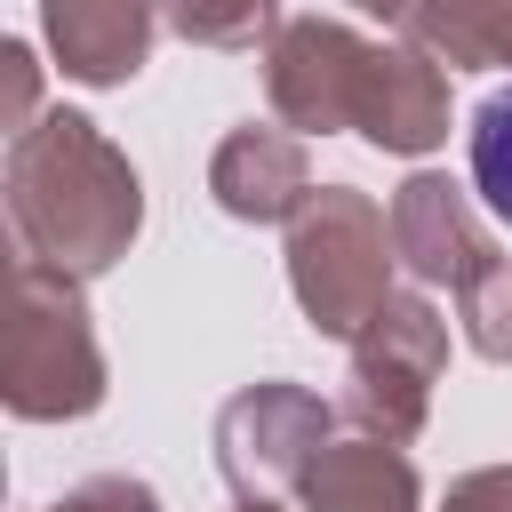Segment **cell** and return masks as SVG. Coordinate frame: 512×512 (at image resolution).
I'll use <instances>...</instances> for the list:
<instances>
[{
    "mask_svg": "<svg viewBox=\"0 0 512 512\" xmlns=\"http://www.w3.org/2000/svg\"><path fill=\"white\" fill-rule=\"evenodd\" d=\"M448 512H512V464L464 472V480L448 488Z\"/></svg>",
    "mask_w": 512,
    "mask_h": 512,
    "instance_id": "17",
    "label": "cell"
},
{
    "mask_svg": "<svg viewBox=\"0 0 512 512\" xmlns=\"http://www.w3.org/2000/svg\"><path fill=\"white\" fill-rule=\"evenodd\" d=\"M440 368H448V320L424 296H392L368 320V336L352 344V392H344V408L368 424V440L400 448V440L424 432Z\"/></svg>",
    "mask_w": 512,
    "mask_h": 512,
    "instance_id": "4",
    "label": "cell"
},
{
    "mask_svg": "<svg viewBox=\"0 0 512 512\" xmlns=\"http://www.w3.org/2000/svg\"><path fill=\"white\" fill-rule=\"evenodd\" d=\"M352 8H368V16H408L416 0H352Z\"/></svg>",
    "mask_w": 512,
    "mask_h": 512,
    "instance_id": "19",
    "label": "cell"
},
{
    "mask_svg": "<svg viewBox=\"0 0 512 512\" xmlns=\"http://www.w3.org/2000/svg\"><path fill=\"white\" fill-rule=\"evenodd\" d=\"M48 512H160V496L136 488V480H88V488H72V496L48 504Z\"/></svg>",
    "mask_w": 512,
    "mask_h": 512,
    "instance_id": "16",
    "label": "cell"
},
{
    "mask_svg": "<svg viewBox=\"0 0 512 512\" xmlns=\"http://www.w3.org/2000/svg\"><path fill=\"white\" fill-rule=\"evenodd\" d=\"M304 512H416V472L392 440H336L296 480Z\"/></svg>",
    "mask_w": 512,
    "mask_h": 512,
    "instance_id": "10",
    "label": "cell"
},
{
    "mask_svg": "<svg viewBox=\"0 0 512 512\" xmlns=\"http://www.w3.org/2000/svg\"><path fill=\"white\" fill-rule=\"evenodd\" d=\"M40 24L56 64L88 88L128 80L152 48V0H40Z\"/></svg>",
    "mask_w": 512,
    "mask_h": 512,
    "instance_id": "8",
    "label": "cell"
},
{
    "mask_svg": "<svg viewBox=\"0 0 512 512\" xmlns=\"http://www.w3.org/2000/svg\"><path fill=\"white\" fill-rule=\"evenodd\" d=\"M0 400L16 416H32V424L88 416L104 400V352H96L88 304L48 264H16L8 336H0Z\"/></svg>",
    "mask_w": 512,
    "mask_h": 512,
    "instance_id": "2",
    "label": "cell"
},
{
    "mask_svg": "<svg viewBox=\"0 0 512 512\" xmlns=\"http://www.w3.org/2000/svg\"><path fill=\"white\" fill-rule=\"evenodd\" d=\"M392 256L408 272H424V280H448L456 296L496 264L480 224H472V208H464V192L448 176H408L400 184V200H392Z\"/></svg>",
    "mask_w": 512,
    "mask_h": 512,
    "instance_id": "7",
    "label": "cell"
},
{
    "mask_svg": "<svg viewBox=\"0 0 512 512\" xmlns=\"http://www.w3.org/2000/svg\"><path fill=\"white\" fill-rule=\"evenodd\" d=\"M0 64H8V128L24 136V128H32V56H24V48H8Z\"/></svg>",
    "mask_w": 512,
    "mask_h": 512,
    "instance_id": "18",
    "label": "cell"
},
{
    "mask_svg": "<svg viewBox=\"0 0 512 512\" xmlns=\"http://www.w3.org/2000/svg\"><path fill=\"white\" fill-rule=\"evenodd\" d=\"M464 336H472V352L512 360V264H488L464 288Z\"/></svg>",
    "mask_w": 512,
    "mask_h": 512,
    "instance_id": "15",
    "label": "cell"
},
{
    "mask_svg": "<svg viewBox=\"0 0 512 512\" xmlns=\"http://www.w3.org/2000/svg\"><path fill=\"white\" fill-rule=\"evenodd\" d=\"M360 136L384 144V152H432V144L448 136V88H440L432 56L384 48V72H376V88H368Z\"/></svg>",
    "mask_w": 512,
    "mask_h": 512,
    "instance_id": "11",
    "label": "cell"
},
{
    "mask_svg": "<svg viewBox=\"0 0 512 512\" xmlns=\"http://www.w3.org/2000/svg\"><path fill=\"white\" fill-rule=\"evenodd\" d=\"M168 24L200 48H248L264 24H272V0H160Z\"/></svg>",
    "mask_w": 512,
    "mask_h": 512,
    "instance_id": "13",
    "label": "cell"
},
{
    "mask_svg": "<svg viewBox=\"0 0 512 512\" xmlns=\"http://www.w3.org/2000/svg\"><path fill=\"white\" fill-rule=\"evenodd\" d=\"M408 40L416 56H440V64H512V0H416L408 16Z\"/></svg>",
    "mask_w": 512,
    "mask_h": 512,
    "instance_id": "12",
    "label": "cell"
},
{
    "mask_svg": "<svg viewBox=\"0 0 512 512\" xmlns=\"http://www.w3.org/2000/svg\"><path fill=\"white\" fill-rule=\"evenodd\" d=\"M216 448H224V480L248 504H264L272 488L312 472V456L328 448V408L312 392H296V384H256V392H240L224 408Z\"/></svg>",
    "mask_w": 512,
    "mask_h": 512,
    "instance_id": "6",
    "label": "cell"
},
{
    "mask_svg": "<svg viewBox=\"0 0 512 512\" xmlns=\"http://www.w3.org/2000/svg\"><path fill=\"white\" fill-rule=\"evenodd\" d=\"M208 192H216L240 224H280L288 208H304V200H312L304 144H296V136H280V128H232V136L216 144Z\"/></svg>",
    "mask_w": 512,
    "mask_h": 512,
    "instance_id": "9",
    "label": "cell"
},
{
    "mask_svg": "<svg viewBox=\"0 0 512 512\" xmlns=\"http://www.w3.org/2000/svg\"><path fill=\"white\" fill-rule=\"evenodd\" d=\"M376 72H384V48H368L360 32L320 24V16L280 24V40H272V56H264L272 112H280L288 128H360Z\"/></svg>",
    "mask_w": 512,
    "mask_h": 512,
    "instance_id": "5",
    "label": "cell"
},
{
    "mask_svg": "<svg viewBox=\"0 0 512 512\" xmlns=\"http://www.w3.org/2000/svg\"><path fill=\"white\" fill-rule=\"evenodd\" d=\"M8 216H16L24 264L88 280L112 256H128L144 224V192H136V168L96 136V120L48 112L8 144Z\"/></svg>",
    "mask_w": 512,
    "mask_h": 512,
    "instance_id": "1",
    "label": "cell"
},
{
    "mask_svg": "<svg viewBox=\"0 0 512 512\" xmlns=\"http://www.w3.org/2000/svg\"><path fill=\"white\" fill-rule=\"evenodd\" d=\"M392 248V224L376 200L360 192H312L296 208V232H288V280H296V304L320 336H360L392 296H384V256Z\"/></svg>",
    "mask_w": 512,
    "mask_h": 512,
    "instance_id": "3",
    "label": "cell"
},
{
    "mask_svg": "<svg viewBox=\"0 0 512 512\" xmlns=\"http://www.w3.org/2000/svg\"><path fill=\"white\" fill-rule=\"evenodd\" d=\"M248 512H272V504H248Z\"/></svg>",
    "mask_w": 512,
    "mask_h": 512,
    "instance_id": "20",
    "label": "cell"
},
{
    "mask_svg": "<svg viewBox=\"0 0 512 512\" xmlns=\"http://www.w3.org/2000/svg\"><path fill=\"white\" fill-rule=\"evenodd\" d=\"M472 184H480L488 208L512 224V88L472 112Z\"/></svg>",
    "mask_w": 512,
    "mask_h": 512,
    "instance_id": "14",
    "label": "cell"
}]
</instances>
